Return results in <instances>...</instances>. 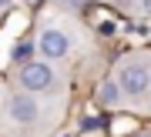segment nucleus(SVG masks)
<instances>
[{
	"instance_id": "nucleus-8",
	"label": "nucleus",
	"mask_w": 151,
	"mask_h": 137,
	"mask_svg": "<svg viewBox=\"0 0 151 137\" xmlns=\"http://www.w3.org/2000/svg\"><path fill=\"white\" fill-rule=\"evenodd\" d=\"M141 10H145V14L151 17V0H141Z\"/></svg>"
},
{
	"instance_id": "nucleus-1",
	"label": "nucleus",
	"mask_w": 151,
	"mask_h": 137,
	"mask_svg": "<svg viewBox=\"0 0 151 137\" xmlns=\"http://www.w3.org/2000/svg\"><path fill=\"white\" fill-rule=\"evenodd\" d=\"M20 87L24 90H30V94H37V90H47L50 84H54V70L47 67V64H40V60H27V64H20Z\"/></svg>"
},
{
	"instance_id": "nucleus-10",
	"label": "nucleus",
	"mask_w": 151,
	"mask_h": 137,
	"mask_svg": "<svg viewBox=\"0 0 151 137\" xmlns=\"http://www.w3.org/2000/svg\"><path fill=\"white\" fill-rule=\"evenodd\" d=\"M67 4H77V0H67Z\"/></svg>"
},
{
	"instance_id": "nucleus-5",
	"label": "nucleus",
	"mask_w": 151,
	"mask_h": 137,
	"mask_svg": "<svg viewBox=\"0 0 151 137\" xmlns=\"http://www.w3.org/2000/svg\"><path fill=\"white\" fill-rule=\"evenodd\" d=\"M97 100H101L104 107H114L121 100V87L118 84H101V87H97Z\"/></svg>"
},
{
	"instance_id": "nucleus-4",
	"label": "nucleus",
	"mask_w": 151,
	"mask_h": 137,
	"mask_svg": "<svg viewBox=\"0 0 151 137\" xmlns=\"http://www.w3.org/2000/svg\"><path fill=\"white\" fill-rule=\"evenodd\" d=\"M67 47H70V40H67L64 30H44V34H40V54H44V57L60 60V57L67 54Z\"/></svg>"
},
{
	"instance_id": "nucleus-9",
	"label": "nucleus",
	"mask_w": 151,
	"mask_h": 137,
	"mask_svg": "<svg viewBox=\"0 0 151 137\" xmlns=\"http://www.w3.org/2000/svg\"><path fill=\"white\" fill-rule=\"evenodd\" d=\"M14 4V0H0V10H7V7H10Z\"/></svg>"
},
{
	"instance_id": "nucleus-2",
	"label": "nucleus",
	"mask_w": 151,
	"mask_h": 137,
	"mask_svg": "<svg viewBox=\"0 0 151 137\" xmlns=\"http://www.w3.org/2000/svg\"><path fill=\"white\" fill-rule=\"evenodd\" d=\"M118 87H121V94H128V97H141L151 87V70L145 64H128L118 74Z\"/></svg>"
},
{
	"instance_id": "nucleus-3",
	"label": "nucleus",
	"mask_w": 151,
	"mask_h": 137,
	"mask_svg": "<svg viewBox=\"0 0 151 137\" xmlns=\"http://www.w3.org/2000/svg\"><path fill=\"white\" fill-rule=\"evenodd\" d=\"M7 111H10V117L17 124H34L37 121V100L30 97V90H24V94H14L10 100H7Z\"/></svg>"
},
{
	"instance_id": "nucleus-6",
	"label": "nucleus",
	"mask_w": 151,
	"mask_h": 137,
	"mask_svg": "<svg viewBox=\"0 0 151 137\" xmlns=\"http://www.w3.org/2000/svg\"><path fill=\"white\" fill-rule=\"evenodd\" d=\"M30 57H34V44H27V40H20V44L10 50V60H17V64H27Z\"/></svg>"
},
{
	"instance_id": "nucleus-7",
	"label": "nucleus",
	"mask_w": 151,
	"mask_h": 137,
	"mask_svg": "<svg viewBox=\"0 0 151 137\" xmlns=\"http://www.w3.org/2000/svg\"><path fill=\"white\" fill-rule=\"evenodd\" d=\"M97 124H101V121H97V117H84V131H94Z\"/></svg>"
}]
</instances>
